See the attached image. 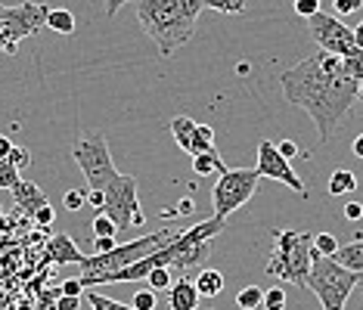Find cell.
Segmentation results:
<instances>
[{"label":"cell","instance_id":"obj_12","mask_svg":"<svg viewBox=\"0 0 363 310\" xmlns=\"http://www.w3.org/2000/svg\"><path fill=\"white\" fill-rule=\"evenodd\" d=\"M199 292L189 276H177L168 289V307L171 310H199Z\"/></svg>","mask_w":363,"mask_h":310},{"label":"cell","instance_id":"obj_31","mask_svg":"<svg viewBox=\"0 0 363 310\" xmlns=\"http://www.w3.org/2000/svg\"><path fill=\"white\" fill-rule=\"evenodd\" d=\"M62 205L69 208V211H81V208L87 205V193L84 190H69V193L62 195Z\"/></svg>","mask_w":363,"mask_h":310},{"label":"cell","instance_id":"obj_43","mask_svg":"<svg viewBox=\"0 0 363 310\" xmlns=\"http://www.w3.org/2000/svg\"><path fill=\"white\" fill-rule=\"evenodd\" d=\"M10 152H13L10 137H4V134H0V159H10Z\"/></svg>","mask_w":363,"mask_h":310},{"label":"cell","instance_id":"obj_2","mask_svg":"<svg viewBox=\"0 0 363 310\" xmlns=\"http://www.w3.org/2000/svg\"><path fill=\"white\" fill-rule=\"evenodd\" d=\"M205 0H140L134 13L162 56H174L196 35Z\"/></svg>","mask_w":363,"mask_h":310},{"label":"cell","instance_id":"obj_40","mask_svg":"<svg viewBox=\"0 0 363 310\" xmlns=\"http://www.w3.org/2000/svg\"><path fill=\"white\" fill-rule=\"evenodd\" d=\"M345 217H348V220H360L363 217V205H360V202H348V205H345Z\"/></svg>","mask_w":363,"mask_h":310},{"label":"cell","instance_id":"obj_7","mask_svg":"<svg viewBox=\"0 0 363 310\" xmlns=\"http://www.w3.org/2000/svg\"><path fill=\"white\" fill-rule=\"evenodd\" d=\"M47 13H50V6H44V4L0 6V53L13 56L19 50V40L47 28Z\"/></svg>","mask_w":363,"mask_h":310},{"label":"cell","instance_id":"obj_10","mask_svg":"<svg viewBox=\"0 0 363 310\" xmlns=\"http://www.w3.org/2000/svg\"><path fill=\"white\" fill-rule=\"evenodd\" d=\"M311 25V35L317 40L320 53H329V56H338V59H348L351 53H357V44H354V31L345 25L342 19H335L333 13H323L320 10L313 19H308Z\"/></svg>","mask_w":363,"mask_h":310},{"label":"cell","instance_id":"obj_36","mask_svg":"<svg viewBox=\"0 0 363 310\" xmlns=\"http://www.w3.org/2000/svg\"><path fill=\"white\" fill-rule=\"evenodd\" d=\"M60 292L65 298H84V285H81V280L75 276V280H65L62 285H60Z\"/></svg>","mask_w":363,"mask_h":310},{"label":"cell","instance_id":"obj_3","mask_svg":"<svg viewBox=\"0 0 363 310\" xmlns=\"http://www.w3.org/2000/svg\"><path fill=\"white\" fill-rule=\"evenodd\" d=\"M184 230H177V226H164L159 233H150L143 236V239H134V242H125V246H115L112 251H106V255H87L84 264H81V285L90 289V285H100L103 276H112L118 270H125V267H134L140 264L143 258L155 255V251H162L164 246H171V242L177 239V236Z\"/></svg>","mask_w":363,"mask_h":310},{"label":"cell","instance_id":"obj_39","mask_svg":"<svg viewBox=\"0 0 363 310\" xmlns=\"http://www.w3.org/2000/svg\"><path fill=\"white\" fill-rule=\"evenodd\" d=\"M31 220H35V224H40V226H50V224H53V208H50V205H44Z\"/></svg>","mask_w":363,"mask_h":310},{"label":"cell","instance_id":"obj_21","mask_svg":"<svg viewBox=\"0 0 363 310\" xmlns=\"http://www.w3.org/2000/svg\"><path fill=\"white\" fill-rule=\"evenodd\" d=\"M47 28H53L56 35H72L75 31V16L69 10H50L47 13Z\"/></svg>","mask_w":363,"mask_h":310},{"label":"cell","instance_id":"obj_46","mask_svg":"<svg viewBox=\"0 0 363 310\" xmlns=\"http://www.w3.org/2000/svg\"><path fill=\"white\" fill-rule=\"evenodd\" d=\"M193 199H184V202H180V208H177V214H193Z\"/></svg>","mask_w":363,"mask_h":310},{"label":"cell","instance_id":"obj_35","mask_svg":"<svg viewBox=\"0 0 363 310\" xmlns=\"http://www.w3.org/2000/svg\"><path fill=\"white\" fill-rule=\"evenodd\" d=\"M62 298V292L60 289H44L40 292V298H38V307L40 310H56V301Z\"/></svg>","mask_w":363,"mask_h":310},{"label":"cell","instance_id":"obj_44","mask_svg":"<svg viewBox=\"0 0 363 310\" xmlns=\"http://www.w3.org/2000/svg\"><path fill=\"white\" fill-rule=\"evenodd\" d=\"M351 31H354V44H357V50L363 53V22H357Z\"/></svg>","mask_w":363,"mask_h":310},{"label":"cell","instance_id":"obj_25","mask_svg":"<svg viewBox=\"0 0 363 310\" xmlns=\"http://www.w3.org/2000/svg\"><path fill=\"white\" fill-rule=\"evenodd\" d=\"M313 251H317L320 258H333L335 251H338L335 236L333 233H317V236H313Z\"/></svg>","mask_w":363,"mask_h":310},{"label":"cell","instance_id":"obj_1","mask_svg":"<svg viewBox=\"0 0 363 310\" xmlns=\"http://www.w3.org/2000/svg\"><path fill=\"white\" fill-rule=\"evenodd\" d=\"M283 96L289 105L308 112L320 143H329L357 103V84L342 71L338 56L313 53L283 71Z\"/></svg>","mask_w":363,"mask_h":310},{"label":"cell","instance_id":"obj_28","mask_svg":"<svg viewBox=\"0 0 363 310\" xmlns=\"http://www.w3.org/2000/svg\"><path fill=\"white\" fill-rule=\"evenodd\" d=\"M90 301V307L94 310H134L130 304H121V301H112V298H106V295H96V292H90V295H84Z\"/></svg>","mask_w":363,"mask_h":310},{"label":"cell","instance_id":"obj_23","mask_svg":"<svg viewBox=\"0 0 363 310\" xmlns=\"http://www.w3.org/2000/svg\"><path fill=\"white\" fill-rule=\"evenodd\" d=\"M146 282H150V292H168L171 282H174V273H171L168 267H155V270L146 276Z\"/></svg>","mask_w":363,"mask_h":310},{"label":"cell","instance_id":"obj_19","mask_svg":"<svg viewBox=\"0 0 363 310\" xmlns=\"http://www.w3.org/2000/svg\"><path fill=\"white\" fill-rule=\"evenodd\" d=\"M357 193V177H354V171H333V177H329V195H351Z\"/></svg>","mask_w":363,"mask_h":310},{"label":"cell","instance_id":"obj_11","mask_svg":"<svg viewBox=\"0 0 363 310\" xmlns=\"http://www.w3.org/2000/svg\"><path fill=\"white\" fill-rule=\"evenodd\" d=\"M258 171L261 177H270V180H277V183H286L292 193H298L301 199L308 195V186L301 183V177L292 171V165L279 155V149H277V143H270V140H261L258 143Z\"/></svg>","mask_w":363,"mask_h":310},{"label":"cell","instance_id":"obj_27","mask_svg":"<svg viewBox=\"0 0 363 310\" xmlns=\"http://www.w3.org/2000/svg\"><path fill=\"white\" fill-rule=\"evenodd\" d=\"M90 230H94V239H115L118 226H115L106 214H96V217H94V224H90Z\"/></svg>","mask_w":363,"mask_h":310},{"label":"cell","instance_id":"obj_37","mask_svg":"<svg viewBox=\"0 0 363 310\" xmlns=\"http://www.w3.org/2000/svg\"><path fill=\"white\" fill-rule=\"evenodd\" d=\"M333 10H335V13H333L335 19H338V16H351V13L360 10V0H335Z\"/></svg>","mask_w":363,"mask_h":310},{"label":"cell","instance_id":"obj_41","mask_svg":"<svg viewBox=\"0 0 363 310\" xmlns=\"http://www.w3.org/2000/svg\"><path fill=\"white\" fill-rule=\"evenodd\" d=\"M115 248V239H94V255H106Z\"/></svg>","mask_w":363,"mask_h":310},{"label":"cell","instance_id":"obj_16","mask_svg":"<svg viewBox=\"0 0 363 310\" xmlns=\"http://www.w3.org/2000/svg\"><path fill=\"white\" fill-rule=\"evenodd\" d=\"M196 292H199V298H218L220 292H224V273L218 270H199L196 273Z\"/></svg>","mask_w":363,"mask_h":310},{"label":"cell","instance_id":"obj_26","mask_svg":"<svg viewBox=\"0 0 363 310\" xmlns=\"http://www.w3.org/2000/svg\"><path fill=\"white\" fill-rule=\"evenodd\" d=\"M22 180V171H16L6 159H0V190H16V183Z\"/></svg>","mask_w":363,"mask_h":310},{"label":"cell","instance_id":"obj_9","mask_svg":"<svg viewBox=\"0 0 363 310\" xmlns=\"http://www.w3.org/2000/svg\"><path fill=\"white\" fill-rule=\"evenodd\" d=\"M103 214L109 217L118 230L146 224V214H143V208H140V195H137V177L118 174L109 186H106L103 190Z\"/></svg>","mask_w":363,"mask_h":310},{"label":"cell","instance_id":"obj_47","mask_svg":"<svg viewBox=\"0 0 363 310\" xmlns=\"http://www.w3.org/2000/svg\"><path fill=\"white\" fill-rule=\"evenodd\" d=\"M351 149H354V155H357V159H363V134L357 137V140H354Z\"/></svg>","mask_w":363,"mask_h":310},{"label":"cell","instance_id":"obj_24","mask_svg":"<svg viewBox=\"0 0 363 310\" xmlns=\"http://www.w3.org/2000/svg\"><path fill=\"white\" fill-rule=\"evenodd\" d=\"M342 71L348 75L354 84H363V53H351L348 59H342Z\"/></svg>","mask_w":363,"mask_h":310},{"label":"cell","instance_id":"obj_18","mask_svg":"<svg viewBox=\"0 0 363 310\" xmlns=\"http://www.w3.org/2000/svg\"><path fill=\"white\" fill-rule=\"evenodd\" d=\"M214 171H218V177L220 174H227V165H224V159H220L218 155V149L214 152H202V155H193V174H214Z\"/></svg>","mask_w":363,"mask_h":310},{"label":"cell","instance_id":"obj_15","mask_svg":"<svg viewBox=\"0 0 363 310\" xmlns=\"http://www.w3.org/2000/svg\"><path fill=\"white\" fill-rule=\"evenodd\" d=\"M333 260H335V264H342L345 270L363 276V236H357V239L348 242V246H338Z\"/></svg>","mask_w":363,"mask_h":310},{"label":"cell","instance_id":"obj_38","mask_svg":"<svg viewBox=\"0 0 363 310\" xmlns=\"http://www.w3.org/2000/svg\"><path fill=\"white\" fill-rule=\"evenodd\" d=\"M277 149H279V155L289 161V159H295L298 155V143H292V140H283V143H277Z\"/></svg>","mask_w":363,"mask_h":310},{"label":"cell","instance_id":"obj_34","mask_svg":"<svg viewBox=\"0 0 363 310\" xmlns=\"http://www.w3.org/2000/svg\"><path fill=\"white\" fill-rule=\"evenodd\" d=\"M10 165L16 168V171H22V168H28V161H31V152L28 149H22V146H13V152H10Z\"/></svg>","mask_w":363,"mask_h":310},{"label":"cell","instance_id":"obj_48","mask_svg":"<svg viewBox=\"0 0 363 310\" xmlns=\"http://www.w3.org/2000/svg\"><path fill=\"white\" fill-rule=\"evenodd\" d=\"M357 100L363 103V84H357Z\"/></svg>","mask_w":363,"mask_h":310},{"label":"cell","instance_id":"obj_4","mask_svg":"<svg viewBox=\"0 0 363 310\" xmlns=\"http://www.w3.org/2000/svg\"><path fill=\"white\" fill-rule=\"evenodd\" d=\"M274 236V255L267 260V273L298 289H308L311 258H313V236L292 230H270Z\"/></svg>","mask_w":363,"mask_h":310},{"label":"cell","instance_id":"obj_14","mask_svg":"<svg viewBox=\"0 0 363 310\" xmlns=\"http://www.w3.org/2000/svg\"><path fill=\"white\" fill-rule=\"evenodd\" d=\"M13 199H16V205L26 211V214H31V217H35L44 205H50V202H47V195H44V190H40L38 183H31V180H19V183H16Z\"/></svg>","mask_w":363,"mask_h":310},{"label":"cell","instance_id":"obj_49","mask_svg":"<svg viewBox=\"0 0 363 310\" xmlns=\"http://www.w3.org/2000/svg\"><path fill=\"white\" fill-rule=\"evenodd\" d=\"M360 292H363V280H360Z\"/></svg>","mask_w":363,"mask_h":310},{"label":"cell","instance_id":"obj_29","mask_svg":"<svg viewBox=\"0 0 363 310\" xmlns=\"http://www.w3.org/2000/svg\"><path fill=\"white\" fill-rule=\"evenodd\" d=\"M264 310H286V292L283 289H267L264 292Z\"/></svg>","mask_w":363,"mask_h":310},{"label":"cell","instance_id":"obj_22","mask_svg":"<svg viewBox=\"0 0 363 310\" xmlns=\"http://www.w3.org/2000/svg\"><path fill=\"white\" fill-rule=\"evenodd\" d=\"M264 304V292L258 285H245V289H239L236 295V307L239 310H258Z\"/></svg>","mask_w":363,"mask_h":310},{"label":"cell","instance_id":"obj_13","mask_svg":"<svg viewBox=\"0 0 363 310\" xmlns=\"http://www.w3.org/2000/svg\"><path fill=\"white\" fill-rule=\"evenodd\" d=\"M47 255H50V260H56V264H84V251H81L75 246V239L72 236H65V233H56L53 239H50V246H47Z\"/></svg>","mask_w":363,"mask_h":310},{"label":"cell","instance_id":"obj_5","mask_svg":"<svg viewBox=\"0 0 363 310\" xmlns=\"http://www.w3.org/2000/svg\"><path fill=\"white\" fill-rule=\"evenodd\" d=\"M363 276L345 270L342 264H335L333 258H320L313 251L311 258V273H308V289L320 298L323 310H345L351 292L360 285Z\"/></svg>","mask_w":363,"mask_h":310},{"label":"cell","instance_id":"obj_8","mask_svg":"<svg viewBox=\"0 0 363 310\" xmlns=\"http://www.w3.org/2000/svg\"><path fill=\"white\" fill-rule=\"evenodd\" d=\"M258 180H261V174L255 168H230L227 174H220L218 183H214V190H211L214 217L227 224V217L233 214V211H239L255 195Z\"/></svg>","mask_w":363,"mask_h":310},{"label":"cell","instance_id":"obj_32","mask_svg":"<svg viewBox=\"0 0 363 310\" xmlns=\"http://www.w3.org/2000/svg\"><path fill=\"white\" fill-rule=\"evenodd\" d=\"M155 304H159V298H155V292H150V289H143V292H137L134 295V310H155Z\"/></svg>","mask_w":363,"mask_h":310},{"label":"cell","instance_id":"obj_6","mask_svg":"<svg viewBox=\"0 0 363 310\" xmlns=\"http://www.w3.org/2000/svg\"><path fill=\"white\" fill-rule=\"evenodd\" d=\"M72 159L78 161L81 174L87 177V186L90 193H103L118 171H115V161H112V152H109V143H106L103 134H84L78 137L75 146H72Z\"/></svg>","mask_w":363,"mask_h":310},{"label":"cell","instance_id":"obj_30","mask_svg":"<svg viewBox=\"0 0 363 310\" xmlns=\"http://www.w3.org/2000/svg\"><path fill=\"white\" fill-rule=\"evenodd\" d=\"M205 10H218V13H245V4L242 0H233V4H224V0H205Z\"/></svg>","mask_w":363,"mask_h":310},{"label":"cell","instance_id":"obj_20","mask_svg":"<svg viewBox=\"0 0 363 310\" xmlns=\"http://www.w3.org/2000/svg\"><path fill=\"white\" fill-rule=\"evenodd\" d=\"M202 152H214V127L208 125H196L193 143H189V155H202Z\"/></svg>","mask_w":363,"mask_h":310},{"label":"cell","instance_id":"obj_33","mask_svg":"<svg viewBox=\"0 0 363 310\" xmlns=\"http://www.w3.org/2000/svg\"><path fill=\"white\" fill-rule=\"evenodd\" d=\"M320 13V0H295V16L301 19H313Z\"/></svg>","mask_w":363,"mask_h":310},{"label":"cell","instance_id":"obj_42","mask_svg":"<svg viewBox=\"0 0 363 310\" xmlns=\"http://www.w3.org/2000/svg\"><path fill=\"white\" fill-rule=\"evenodd\" d=\"M81 307V298H60V301H56V310H78Z\"/></svg>","mask_w":363,"mask_h":310},{"label":"cell","instance_id":"obj_17","mask_svg":"<svg viewBox=\"0 0 363 310\" xmlns=\"http://www.w3.org/2000/svg\"><path fill=\"white\" fill-rule=\"evenodd\" d=\"M168 127H171V137H174V143L184 152H189V143H193V134H196V121L189 118V115H174Z\"/></svg>","mask_w":363,"mask_h":310},{"label":"cell","instance_id":"obj_45","mask_svg":"<svg viewBox=\"0 0 363 310\" xmlns=\"http://www.w3.org/2000/svg\"><path fill=\"white\" fill-rule=\"evenodd\" d=\"M87 202L94 208H103V193H87Z\"/></svg>","mask_w":363,"mask_h":310}]
</instances>
